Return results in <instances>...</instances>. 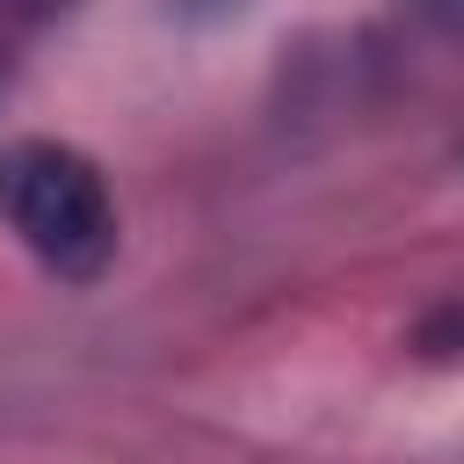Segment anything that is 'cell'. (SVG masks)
<instances>
[{
	"mask_svg": "<svg viewBox=\"0 0 464 464\" xmlns=\"http://www.w3.org/2000/svg\"><path fill=\"white\" fill-rule=\"evenodd\" d=\"M0 225L58 283H94L116 261V196L102 167L65 138L0 145Z\"/></svg>",
	"mask_w": 464,
	"mask_h": 464,
	"instance_id": "obj_1",
	"label": "cell"
},
{
	"mask_svg": "<svg viewBox=\"0 0 464 464\" xmlns=\"http://www.w3.org/2000/svg\"><path fill=\"white\" fill-rule=\"evenodd\" d=\"M58 7H65V0H0V87H7V72L22 65V51L58 22Z\"/></svg>",
	"mask_w": 464,
	"mask_h": 464,
	"instance_id": "obj_2",
	"label": "cell"
},
{
	"mask_svg": "<svg viewBox=\"0 0 464 464\" xmlns=\"http://www.w3.org/2000/svg\"><path fill=\"white\" fill-rule=\"evenodd\" d=\"M406 7H420V14H435V22H464V0H406Z\"/></svg>",
	"mask_w": 464,
	"mask_h": 464,
	"instance_id": "obj_3",
	"label": "cell"
}]
</instances>
